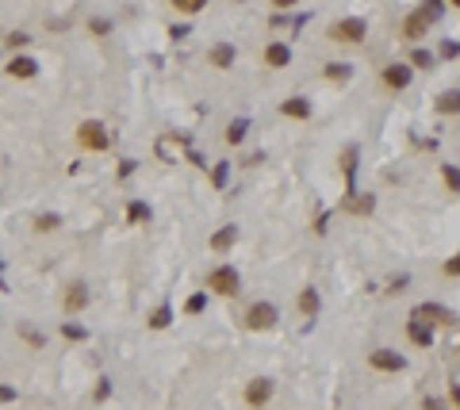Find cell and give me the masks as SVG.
Returning a JSON list of instances; mask_svg holds the SVG:
<instances>
[{"mask_svg": "<svg viewBox=\"0 0 460 410\" xmlns=\"http://www.w3.org/2000/svg\"><path fill=\"white\" fill-rule=\"evenodd\" d=\"M73 142H77L81 150H88V153H104L111 146V135H108V127H104L100 119H85V123H77V130H73Z\"/></svg>", "mask_w": 460, "mask_h": 410, "instance_id": "cell-1", "label": "cell"}, {"mask_svg": "<svg viewBox=\"0 0 460 410\" xmlns=\"http://www.w3.org/2000/svg\"><path fill=\"white\" fill-rule=\"evenodd\" d=\"M365 35H368V23L357 20V15H345V20H338L330 31H326V39L338 43V46H360L365 43Z\"/></svg>", "mask_w": 460, "mask_h": 410, "instance_id": "cell-2", "label": "cell"}, {"mask_svg": "<svg viewBox=\"0 0 460 410\" xmlns=\"http://www.w3.org/2000/svg\"><path fill=\"white\" fill-rule=\"evenodd\" d=\"M242 326H245V330H253V334L273 330V326H276V307H273V303H265V299L250 303L245 315H242Z\"/></svg>", "mask_w": 460, "mask_h": 410, "instance_id": "cell-3", "label": "cell"}, {"mask_svg": "<svg viewBox=\"0 0 460 410\" xmlns=\"http://www.w3.org/2000/svg\"><path fill=\"white\" fill-rule=\"evenodd\" d=\"M273 391H276V383L269 380V376H253V380L245 383L242 399H245V406L261 410V406H269V403H273Z\"/></svg>", "mask_w": 460, "mask_h": 410, "instance_id": "cell-4", "label": "cell"}, {"mask_svg": "<svg viewBox=\"0 0 460 410\" xmlns=\"http://www.w3.org/2000/svg\"><path fill=\"white\" fill-rule=\"evenodd\" d=\"M410 81H414V69H410L407 62H391L380 69V85L388 88V93H402V88H410Z\"/></svg>", "mask_w": 460, "mask_h": 410, "instance_id": "cell-5", "label": "cell"}, {"mask_svg": "<svg viewBox=\"0 0 460 410\" xmlns=\"http://www.w3.org/2000/svg\"><path fill=\"white\" fill-rule=\"evenodd\" d=\"M208 288L215 292V295H223V299H234V295H238V273L230 265L211 268V273H208Z\"/></svg>", "mask_w": 460, "mask_h": 410, "instance_id": "cell-6", "label": "cell"}, {"mask_svg": "<svg viewBox=\"0 0 460 410\" xmlns=\"http://www.w3.org/2000/svg\"><path fill=\"white\" fill-rule=\"evenodd\" d=\"M368 364H372L376 372H388V376L407 372V357L395 353V349H372V353H368Z\"/></svg>", "mask_w": 460, "mask_h": 410, "instance_id": "cell-7", "label": "cell"}, {"mask_svg": "<svg viewBox=\"0 0 460 410\" xmlns=\"http://www.w3.org/2000/svg\"><path fill=\"white\" fill-rule=\"evenodd\" d=\"M407 341H410V346H418V349H430V346H433V326L426 322V318L410 315V322H407Z\"/></svg>", "mask_w": 460, "mask_h": 410, "instance_id": "cell-8", "label": "cell"}, {"mask_svg": "<svg viewBox=\"0 0 460 410\" xmlns=\"http://www.w3.org/2000/svg\"><path fill=\"white\" fill-rule=\"evenodd\" d=\"M261 62H265L269 69H288V65H292V46L288 43H269L265 54H261Z\"/></svg>", "mask_w": 460, "mask_h": 410, "instance_id": "cell-9", "label": "cell"}, {"mask_svg": "<svg viewBox=\"0 0 460 410\" xmlns=\"http://www.w3.org/2000/svg\"><path fill=\"white\" fill-rule=\"evenodd\" d=\"M414 315H418V318H426V322H438V326H456V310L438 307V303H422V307H418Z\"/></svg>", "mask_w": 460, "mask_h": 410, "instance_id": "cell-10", "label": "cell"}, {"mask_svg": "<svg viewBox=\"0 0 460 410\" xmlns=\"http://www.w3.org/2000/svg\"><path fill=\"white\" fill-rule=\"evenodd\" d=\"M62 307H65V315H77V310H85L88 307V288L85 284H69L62 295Z\"/></svg>", "mask_w": 460, "mask_h": 410, "instance_id": "cell-11", "label": "cell"}, {"mask_svg": "<svg viewBox=\"0 0 460 410\" xmlns=\"http://www.w3.org/2000/svg\"><path fill=\"white\" fill-rule=\"evenodd\" d=\"M372 207H376V200L368 192H349L345 196V203H341L345 215H372Z\"/></svg>", "mask_w": 460, "mask_h": 410, "instance_id": "cell-12", "label": "cell"}, {"mask_svg": "<svg viewBox=\"0 0 460 410\" xmlns=\"http://www.w3.org/2000/svg\"><path fill=\"white\" fill-rule=\"evenodd\" d=\"M295 307H299L303 318H318V310H323V299H318V288H303L299 299H295Z\"/></svg>", "mask_w": 460, "mask_h": 410, "instance_id": "cell-13", "label": "cell"}, {"mask_svg": "<svg viewBox=\"0 0 460 410\" xmlns=\"http://www.w3.org/2000/svg\"><path fill=\"white\" fill-rule=\"evenodd\" d=\"M433 108H438V116H460V88H445V93H438Z\"/></svg>", "mask_w": 460, "mask_h": 410, "instance_id": "cell-14", "label": "cell"}, {"mask_svg": "<svg viewBox=\"0 0 460 410\" xmlns=\"http://www.w3.org/2000/svg\"><path fill=\"white\" fill-rule=\"evenodd\" d=\"M280 116L288 119H311V100H303V96H288L280 104Z\"/></svg>", "mask_w": 460, "mask_h": 410, "instance_id": "cell-15", "label": "cell"}, {"mask_svg": "<svg viewBox=\"0 0 460 410\" xmlns=\"http://www.w3.org/2000/svg\"><path fill=\"white\" fill-rule=\"evenodd\" d=\"M4 73H8V77H15V81H31L39 73V65H35V58H12Z\"/></svg>", "mask_w": 460, "mask_h": 410, "instance_id": "cell-16", "label": "cell"}, {"mask_svg": "<svg viewBox=\"0 0 460 410\" xmlns=\"http://www.w3.org/2000/svg\"><path fill=\"white\" fill-rule=\"evenodd\" d=\"M208 58H211V65H215V69H230L238 54H234V46H230V43H215V46H211V54H208Z\"/></svg>", "mask_w": 460, "mask_h": 410, "instance_id": "cell-17", "label": "cell"}, {"mask_svg": "<svg viewBox=\"0 0 460 410\" xmlns=\"http://www.w3.org/2000/svg\"><path fill=\"white\" fill-rule=\"evenodd\" d=\"M426 27H430V15H426V12H414V15L402 20V35H407V39H422Z\"/></svg>", "mask_w": 460, "mask_h": 410, "instance_id": "cell-18", "label": "cell"}, {"mask_svg": "<svg viewBox=\"0 0 460 410\" xmlns=\"http://www.w3.org/2000/svg\"><path fill=\"white\" fill-rule=\"evenodd\" d=\"M234 242H238V231H234V226H223V231L211 234V250H215V253H226Z\"/></svg>", "mask_w": 460, "mask_h": 410, "instance_id": "cell-19", "label": "cell"}, {"mask_svg": "<svg viewBox=\"0 0 460 410\" xmlns=\"http://www.w3.org/2000/svg\"><path fill=\"white\" fill-rule=\"evenodd\" d=\"M433 62H438V58H433L430 50L414 46V50H410V62H407V65H410V69H422V73H426V69H433Z\"/></svg>", "mask_w": 460, "mask_h": 410, "instance_id": "cell-20", "label": "cell"}, {"mask_svg": "<svg viewBox=\"0 0 460 410\" xmlns=\"http://www.w3.org/2000/svg\"><path fill=\"white\" fill-rule=\"evenodd\" d=\"M441 184H445L453 196H460V169H456V165H449V161H445V165H441Z\"/></svg>", "mask_w": 460, "mask_h": 410, "instance_id": "cell-21", "label": "cell"}, {"mask_svg": "<svg viewBox=\"0 0 460 410\" xmlns=\"http://www.w3.org/2000/svg\"><path fill=\"white\" fill-rule=\"evenodd\" d=\"M172 322V307H154L150 310V330H165Z\"/></svg>", "mask_w": 460, "mask_h": 410, "instance_id": "cell-22", "label": "cell"}, {"mask_svg": "<svg viewBox=\"0 0 460 410\" xmlns=\"http://www.w3.org/2000/svg\"><path fill=\"white\" fill-rule=\"evenodd\" d=\"M169 4H172V12L196 15V12H203V8H208V0H169Z\"/></svg>", "mask_w": 460, "mask_h": 410, "instance_id": "cell-23", "label": "cell"}, {"mask_svg": "<svg viewBox=\"0 0 460 410\" xmlns=\"http://www.w3.org/2000/svg\"><path fill=\"white\" fill-rule=\"evenodd\" d=\"M226 142L230 146H238V142H242V138H245V119H238V123H230V127H226Z\"/></svg>", "mask_w": 460, "mask_h": 410, "instance_id": "cell-24", "label": "cell"}, {"mask_svg": "<svg viewBox=\"0 0 460 410\" xmlns=\"http://www.w3.org/2000/svg\"><path fill=\"white\" fill-rule=\"evenodd\" d=\"M58 223H62L58 215H39V219H35V231H39V234H50V231H58Z\"/></svg>", "mask_w": 460, "mask_h": 410, "instance_id": "cell-25", "label": "cell"}, {"mask_svg": "<svg viewBox=\"0 0 460 410\" xmlns=\"http://www.w3.org/2000/svg\"><path fill=\"white\" fill-rule=\"evenodd\" d=\"M127 219H130V223H146V219H150V207H146V203H130Z\"/></svg>", "mask_w": 460, "mask_h": 410, "instance_id": "cell-26", "label": "cell"}, {"mask_svg": "<svg viewBox=\"0 0 460 410\" xmlns=\"http://www.w3.org/2000/svg\"><path fill=\"white\" fill-rule=\"evenodd\" d=\"M441 276H449V280H456V276H460V250L445 261V265H441Z\"/></svg>", "mask_w": 460, "mask_h": 410, "instance_id": "cell-27", "label": "cell"}, {"mask_svg": "<svg viewBox=\"0 0 460 410\" xmlns=\"http://www.w3.org/2000/svg\"><path fill=\"white\" fill-rule=\"evenodd\" d=\"M349 65H341V62H330V65H326V77H330V81H345V77H349Z\"/></svg>", "mask_w": 460, "mask_h": 410, "instance_id": "cell-28", "label": "cell"}, {"mask_svg": "<svg viewBox=\"0 0 460 410\" xmlns=\"http://www.w3.org/2000/svg\"><path fill=\"white\" fill-rule=\"evenodd\" d=\"M20 338L27 341L31 349H43V334H35V330H31V326H20Z\"/></svg>", "mask_w": 460, "mask_h": 410, "instance_id": "cell-29", "label": "cell"}, {"mask_svg": "<svg viewBox=\"0 0 460 410\" xmlns=\"http://www.w3.org/2000/svg\"><path fill=\"white\" fill-rule=\"evenodd\" d=\"M203 307H208V299H203V295H188V303H184L188 315H203Z\"/></svg>", "mask_w": 460, "mask_h": 410, "instance_id": "cell-30", "label": "cell"}, {"mask_svg": "<svg viewBox=\"0 0 460 410\" xmlns=\"http://www.w3.org/2000/svg\"><path fill=\"white\" fill-rule=\"evenodd\" d=\"M62 334H65L69 341H85V338H88L85 326H73V322H65V326H62Z\"/></svg>", "mask_w": 460, "mask_h": 410, "instance_id": "cell-31", "label": "cell"}, {"mask_svg": "<svg viewBox=\"0 0 460 410\" xmlns=\"http://www.w3.org/2000/svg\"><path fill=\"white\" fill-rule=\"evenodd\" d=\"M441 62H453V58H460V43H453V39H449L445 46H441V54H438Z\"/></svg>", "mask_w": 460, "mask_h": 410, "instance_id": "cell-32", "label": "cell"}, {"mask_svg": "<svg viewBox=\"0 0 460 410\" xmlns=\"http://www.w3.org/2000/svg\"><path fill=\"white\" fill-rule=\"evenodd\" d=\"M422 410H453V406H449L445 399H438V395H426L422 399Z\"/></svg>", "mask_w": 460, "mask_h": 410, "instance_id": "cell-33", "label": "cell"}, {"mask_svg": "<svg viewBox=\"0 0 460 410\" xmlns=\"http://www.w3.org/2000/svg\"><path fill=\"white\" fill-rule=\"evenodd\" d=\"M31 39L23 35V31H12V35H8V46H12V50H20V46H27Z\"/></svg>", "mask_w": 460, "mask_h": 410, "instance_id": "cell-34", "label": "cell"}, {"mask_svg": "<svg viewBox=\"0 0 460 410\" xmlns=\"http://www.w3.org/2000/svg\"><path fill=\"white\" fill-rule=\"evenodd\" d=\"M93 395H96V403H104V399L111 395V383H108V380H100V383H96V391H93Z\"/></svg>", "mask_w": 460, "mask_h": 410, "instance_id": "cell-35", "label": "cell"}, {"mask_svg": "<svg viewBox=\"0 0 460 410\" xmlns=\"http://www.w3.org/2000/svg\"><path fill=\"white\" fill-rule=\"evenodd\" d=\"M88 31H93V35H108L111 23H108V20H93V23H88Z\"/></svg>", "mask_w": 460, "mask_h": 410, "instance_id": "cell-36", "label": "cell"}, {"mask_svg": "<svg viewBox=\"0 0 460 410\" xmlns=\"http://www.w3.org/2000/svg\"><path fill=\"white\" fill-rule=\"evenodd\" d=\"M449 406L460 410V383H449Z\"/></svg>", "mask_w": 460, "mask_h": 410, "instance_id": "cell-37", "label": "cell"}, {"mask_svg": "<svg viewBox=\"0 0 460 410\" xmlns=\"http://www.w3.org/2000/svg\"><path fill=\"white\" fill-rule=\"evenodd\" d=\"M0 403H15V388H8V383H0Z\"/></svg>", "mask_w": 460, "mask_h": 410, "instance_id": "cell-38", "label": "cell"}, {"mask_svg": "<svg viewBox=\"0 0 460 410\" xmlns=\"http://www.w3.org/2000/svg\"><path fill=\"white\" fill-rule=\"evenodd\" d=\"M295 4H299V0H273L276 12H288V8H295Z\"/></svg>", "mask_w": 460, "mask_h": 410, "instance_id": "cell-39", "label": "cell"}, {"mask_svg": "<svg viewBox=\"0 0 460 410\" xmlns=\"http://www.w3.org/2000/svg\"><path fill=\"white\" fill-rule=\"evenodd\" d=\"M449 4H453V8H460V0H449Z\"/></svg>", "mask_w": 460, "mask_h": 410, "instance_id": "cell-40", "label": "cell"}]
</instances>
